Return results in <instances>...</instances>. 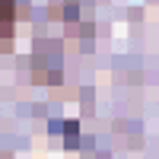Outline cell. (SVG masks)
<instances>
[{
  "label": "cell",
  "instance_id": "cell-1",
  "mask_svg": "<svg viewBox=\"0 0 159 159\" xmlns=\"http://www.w3.org/2000/svg\"><path fill=\"white\" fill-rule=\"evenodd\" d=\"M16 29V0H0V51H10Z\"/></svg>",
  "mask_w": 159,
  "mask_h": 159
}]
</instances>
